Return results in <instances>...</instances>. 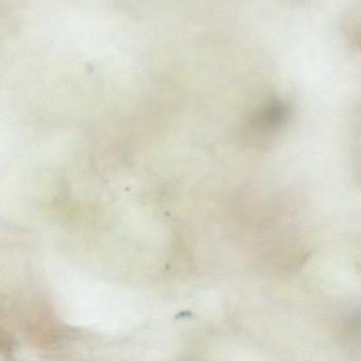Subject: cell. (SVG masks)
<instances>
[{
  "label": "cell",
  "instance_id": "obj_1",
  "mask_svg": "<svg viewBox=\"0 0 361 361\" xmlns=\"http://www.w3.org/2000/svg\"><path fill=\"white\" fill-rule=\"evenodd\" d=\"M290 117L289 103L278 97L267 99L249 116L247 137L255 145H266L283 132Z\"/></svg>",
  "mask_w": 361,
  "mask_h": 361
},
{
  "label": "cell",
  "instance_id": "obj_2",
  "mask_svg": "<svg viewBox=\"0 0 361 361\" xmlns=\"http://www.w3.org/2000/svg\"><path fill=\"white\" fill-rule=\"evenodd\" d=\"M341 337L343 342L353 348L361 346V307L350 310L341 326Z\"/></svg>",
  "mask_w": 361,
  "mask_h": 361
}]
</instances>
